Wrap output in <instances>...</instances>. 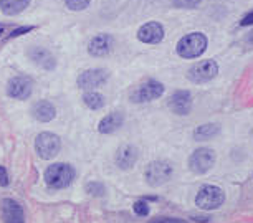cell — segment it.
Instances as JSON below:
<instances>
[{"mask_svg":"<svg viewBox=\"0 0 253 223\" xmlns=\"http://www.w3.org/2000/svg\"><path fill=\"white\" fill-rule=\"evenodd\" d=\"M43 179L50 188H66L75 179V169L70 164L56 162L46 167Z\"/></svg>","mask_w":253,"mask_h":223,"instance_id":"6da1fadb","label":"cell"},{"mask_svg":"<svg viewBox=\"0 0 253 223\" xmlns=\"http://www.w3.org/2000/svg\"><path fill=\"white\" fill-rule=\"evenodd\" d=\"M207 50V37L200 32L189 33L177 43V53L182 58H199Z\"/></svg>","mask_w":253,"mask_h":223,"instance_id":"7a4b0ae2","label":"cell"},{"mask_svg":"<svg viewBox=\"0 0 253 223\" xmlns=\"http://www.w3.org/2000/svg\"><path fill=\"white\" fill-rule=\"evenodd\" d=\"M225 202V192L217 185H204L195 195V205L202 210H217Z\"/></svg>","mask_w":253,"mask_h":223,"instance_id":"3957f363","label":"cell"},{"mask_svg":"<svg viewBox=\"0 0 253 223\" xmlns=\"http://www.w3.org/2000/svg\"><path fill=\"white\" fill-rule=\"evenodd\" d=\"M174 174V169L167 160H154L146 167L144 179L151 187H161L167 184Z\"/></svg>","mask_w":253,"mask_h":223,"instance_id":"277c9868","label":"cell"},{"mask_svg":"<svg viewBox=\"0 0 253 223\" xmlns=\"http://www.w3.org/2000/svg\"><path fill=\"white\" fill-rule=\"evenodd\" d=\"M215 152L209 147H200V149L194 150L189 157V169L192 170L194 174H207L210 169L215 164Z\"/></svg>","mask_w":253,"mask_h":223,"instance_id":"5b68a950","label":"cell"},{"mask_svg":"<svg viewBox=\"0 0 253 223\" xmlns=\"http://www.w3.org/2000/svg\"><path fill=\"white\" fill-rule=\"evenodd\" d=\"M35 149H37V154L40 155L42 159L50 160L60 152L61 141L56 134H51V132H42V134H38L35 139Z\"/></svg>","mask_w":253,"mask_h":223,"instance_id":"8992f818","label":"cell"},{"mask_svg":"<svg viewBox=\"0 0 253 223\" xmlns=\"http://www.w3.org/2000/svg\"><path fill=\"white\" fill-rule=\"evenodd\" d=\"M218 73V65L213 60H204L190 66L187 71V78L192 83H207L210 79H213Z\"/></svg>","mask_w":253,"mask_h":223,"instance_id":"52a82bcc","label":"cell"},{"mask_svg":"<svg viewBox=\"0 0 253 223\" xmlns=\"http://www.w3.org/2000/svg\"><path fill=\"white\" fill-rule=\"evenodd\" d=\"M162 94H164V84L156 81V79H149V81L141 84V86L132 93L131 101H134V103L154 101V99L161 98Z\"/></svg>","mask_w":253,"mask_h":223,"instance_id":"ba28073f","label":"cell"},{"mask_svg":"<svg viewBox=\"0 0 253 223\" xmlns=\"http://www.w3.org/2000/svg\"><path fill=\"white\" fill-rule=\"evenodd\" d=\"M33 91V81L27 76H15L8 81L7 94L13 99H27Z\"/></svg>","mask_w":253,"mask_h":223,"instance_id":"9c48e42d","label":"cell"},{"mask_svg":"<svg viewBox=\"0 0 253 223\" xmlns=\"http://www.w3.org/2000/svg\"><path fill=\"white\" fill-rule=\"evenodd\" d=\"M108 81V73L104 70H86L80 74L76 83L81 89H94Z\"/></svg>","mask_w":253,"mask_h":223,"instance_id":"30bf717a","label":"cell"},{"mask_svg":"<svg viewBox=\"0 0 253 223\" xmlns=\"http://www.w3.org/2000/svg\"><path fill=\"white\" fill-rule=\"evenodd\" d=\"M169 108L177 116H187L192 111V94L184 89L175 91L169 99Z\"/></svg>","mask_w":253,"mask_h":223,"instance_id":"8fae6325","label":"cell"},{"mask_svg":"<svg viewBox=\"0 0 253 223\" xmlns=\"http://www.w3.org/2000/svg\"><path fill=\"white\" fill-rule=\"evenodd\" d=\"M0 213L5 223H23V210L20 207V203L15 202L13 198H3L0 202Z\"/></svg>","mask_w":253,"mask_h":223,"instance_id":"7c38bea8","label":"cell"},{"mask_svg":"<svg viewBox=\"0 0 253 223\" xmlns=\"http://www.w3.org/2000/svg\"><path fill=\"white\" fill-rule=\"evenodd\" d=\"M137 38H139L142 43H159L164 38V27L157 22H149L146 25H142L137 32Z\"/></svg>","mask_w":253,"mask_h":223,"instance_id":"4fadbf2b","label":"cell"},{"mask_svg":"<svg viewBox=\"0 0 253 223\" xmlns=\"http://www.w3.org/2000/svg\"><path fill=\"white\" fill-rule=\"evenodd\" d=\"M139 152L134 146H123L116 154V165L123 170H129L136 165Z\"/></svg>","mask_w":253,"mask_h":223,"instance_id":"5bb4252c","label":"cell"},{"mask_svg":"<svg viewBox=\"0 0 253 223\" xmlns=\"http://www.w3.org/2000/svg\"><path fill=\"white\" fill-rule=\"evenodd\" d=\"M111 46H113V38L109 35H106V33H101V35H96L89 41L88 53L91 56H104L109 53Z\"/></svg>","mask_w":253,"mask_h":223,"instance_id":"9a60e30c","label":"cell"},{"mask_svg":"<svg viewBox=\"0 0 253 223\" xmlns=\"http://www.w3.org/2000/svg\"><path fill=\"white\" fill-rule=\"evenodd\" d=\"M123 122H124L123 112H119V111L109 112L108 116H104L103 119L99 121L98 131L101 132V134H111V132H116L119 127L123 126Z\"/></svg>","mask_w":253,"mask_h":223,"instance_id":"2e32d148","label":"cell"},{"mask_svg":"<svg viewBox=\"0 0 253 223\" xmlns=\"http://www.w3.org/2000/svg\"><path fill=\"white\" fill-rule=\"evenodd\" d=\"M28 56L33 60V63L42 66V68L45 70H53L56 66V61H55V56L50 53L48 50L45 48H40V46H37V48H32L28 51Z\"/></svg>","mask_w":253,"mask_h":223,"instance_id":"e0dca14e","label":"cell"},{"mask_svg":"<svg viewBox=\"0 0 253 223\" xmlns=\"http://www.w3.org/2000/svg\"><path fill=\"white\" fill-rule=\"evenodd\" d=\"M32 114L37 121L40 122H50L51 119H55L56 111L55 106L48 101H38L35 103V106L32 108Z\"/></svg>","mask_w":253,"mask_h":223,"instance_id":"ac0fdd59","label":"cell"},{"mask_svg":"<svg viewBox=\"0 0 253 223\" xmlns=\"http://www.w3.org/2000/svg\"><path fill=\"white\" fill-rule=\"evenodd\" d=\"M30 0H0V10L5 15H17L28 7Z\"/></svg>","mask_w":253,"mask_h":223,"instance_id":"d6986e66","label":"cell"},{"mask_svg":"<svg viewBox=\"0 0 253 223\" xmlns=\"http://www.w3.org/2000/svg\"><path fill=\"white\" fill-rule=\"evenodd\" d=\"M218 132H220V126L218 124H202L199 126L197 129L194 131V139L195 141H209L212 139V137L218 136Z\"/></svg>","mask_w":253,"mask_h":223,"instance_id":"ffe728a7","label":"cell"},{"mask_svg":"<svg viewBox=\"0 0 253 223\" xmlns=\"http://www.w3.org/2000/svg\"><path fill=\"white\" fill-rule=\"evenodd\" d=\"M83 103L86 104L89 109H101L104 106V96H103V94H99V93L88 91V93H84Z\"/></svg>","mask_w":253,"mask_h":223,"instance_id":"44dd1931","label":"cell"},{"mask_svg":"<svg viewBox=\"0 0 253 223\" xmlns=\"http://www.w3.org/2000/svg\"><path fill=\"white\" fill-rule=\"evenodd\" d=\"M86 192L93 197H103L106 188H104V185L101 182H89L86 184Z\"/></svg>","mask_w":253,"mask_h":223,"instance_id":"7402d4cb","label":"cell"},{"mask_svg":"<svg viewBox=\"0 0 253 223\" xmlns=\"http://www.w3.org/2000/svg\"><path fill=\"white\" fill-rule=\"evenodd\" d=\"M89 2H91V0H65L66 7H68L70 10H73V12L84 10V8L89 5Z\"/></svg>","mask_w":253,"mask_h":223,"instance_id":"603a6c76","label":"cell"},{"mask_svg":"<svg viewBox=\"0 0 253 223\" xmlns=\"http://www.w3.org/2000/svg\"><path fill=\"white\" fill-rule=\"evenodd\" d=\"M202 3V0H172V5L177 8H195Z\"/></svg>","mask_w":253,"mask_h":223,"instance_id":"cb8c5ba5","label":"cell"},{"mask_svg":"<svg viewBox=\"0 0 253 223\" xmlns=\"http://www.w3.org/2000/svg\"><path fill=\"white\" fill-rule=\"evenodd\" d=\"M132 208H134L136 215H139V217L149 215V205H147V202H144V200H137L134 205H132Z\"/></svg>","mask_w":253,"mask_h":223,"instance_id":"d4e9b609","label":"cell"},{"mask_svg":"<svg viewBox=\"0 0 253 223\" xmlns=\"http://www.w3.org/2000/svg\"><path fill=\"white\" fill-rule=\"evenodd\" d=\"M149 223H187L185 220L180 218H170V217H159V218H152Z\"/></svg>","mask_w":253,"mask_h":223,"instance_id":"484cf974","label":"cell"},{"mask_svg":"<svg viewBox=\"0 0 253 223\" xmlns=\"http://www.w3.org/2000/svg\"><path fill=\"white\" fill-rule=\"evenodd\" d=\"M8 182H10V180H8L7 169H5V167H2V165H0V185H2V187H7Z\"/></svg>","mask_w":253,"mask_h":223,"instance_id":"4316f807","label":"cell"},{"mask_svg":"<svg viewBox=\"0 0 253 223\" xmlns=\"http://www.w3.org/2000/svg\"><path fill=\"white\" fill-rule=\"evenodd\" d=\"M33 28L35 27H22V28H17V30H13L12 33H10V38H15V37H20V35H23V33H27V32H32Z\"/></svg>","mask_w":253,"mask_h":223,"instance_id":"83f0119b","label":"cell"},{"mask_svg":"<svg viewBox=\"0 0 253 223\" xmlns=\"http://www.w3.org/2000/svg\"><path fill=\"white\" fill-rule=\"evenodd\" d=\"M240 25H242V27H248V25H253V12H250V13H248V15H245V17L242 18Z\"/></svg>","mask_w":253,"mask_h":223,"instance_id":"f1b7e54d","label":"cell"},{"mask_svg":"<svg viewBox=\"0 0 253 223\" xmlns=\"http://www.w3.org/2000/svg\"><path fill=\"white\" fill-rule=\"evenodd\" d=\"M2 33H3V27L0 25V35H2Z\"/></svg>","mask_w":253,"mask_h":223,"instance_id":"f546056e","label":"cell"}]
</instances>
